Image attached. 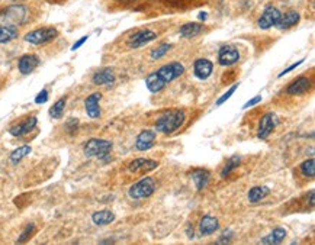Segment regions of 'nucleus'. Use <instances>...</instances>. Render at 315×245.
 <instances>
[{"mask_svg":"<svg viewBox=\"0 0 315 245\" xmlns=\"http://www.w3.org/2000/svg\"><path fill=\"white\" fill-rule=\"evenodd\" d=\"M157 38V33L151 31V29H141L138 32H135L130 38V47L131 48H141L144 45L150 44Z\"/></svg>","mask_w":315,"mask_h":245,"instance_id":"obj_8","label":"nucleus"},{"mask_svg":"<svg viewBox=\"0 0 315 245\" xmlns=\"http://www.w3.org/2000/svg\"><path fill=\"white\" fill-rule=\"evenodd\" d=\"M309 89H311V80L308 77H298L296 80H294L291 85L288 86L286 93L291 95V96H299V95L306 93Z\"/></svg>","mask_w":315,"mask_h":245,"instance_id":"obj_10","label":"nucleus"},{"mask_svg":"<svg viewBox=\"0 0 315 245\" xmlns=\"http://www.w3.org/2000/svg\"><path fill=\"white\" fill-rule=\"evenodd\" d=\"M281 16H282V13L279 12V9H276L273 6H267L260 16V19H259V28L260 29H269L272 26H276L281 21Z\"/></svg>","mask_w":315,"mask_h":245,"instance_id":"obj_6","label":"nucleus"},{"mask_svg":"<svg viewBox=\"0 0 315 245\" xmlns=\"http://www.w3.org/2000/svg\"><path fill=\"white\" fill-rule=\"evenodd\" d=\"M118 2H122V3H131V2H134V0H118Z\"/></svg>","mask_w":315,"mask_h":245,"instance_id":"obj_41","label":"nucleus"},{"mask_svg":"<svg viewBox=\"0 0 315 245\" xmlns=\"http://www.w3.org/2000/svg\"><path fill=\"white\" fill-rule=\"evenodd\" d=\"M237 87H239V85H234V86H232V87H229L228 92H227V93H224V95H222V96L219 97V99H218V100H217V106H221V105H222L224 102H227L229 97L234 95V92L237 90Z\"/></svg>","mask_w":315,"mask_h":245,"instance_id":"obj_34","label":"nucleus"},{"mask_svg":"<svg viewBox=\"0 0 315 245\" xmlns=\"http://www.w3.org/2000/svg\"><path fill=\"white\" fill-rule=\"evenodd\" d=\"M159 167V162L154 160H145V158H137L128 166V170L131 173H138V171H152Z\"/></svg>","mask_w":315,"mask_h":245,"instance_id":"obj_15","label":"nucleus"},{"mask_svg":"<svg viewBox=\"0 0 315 245\" xmlns=\"http://www.w3.org/2000/svg\"><path fill=\"white\" fill-rule=\"evenodd\" d=\"M47 100H48V90L44 89V90H41V92L36 95V97H35V103L41 105V103H45Z\"/></svg>","mask_w":315,"mask_h":245,"instance_id":"obj_35","label":"nucleus"},{"mask_svg":"<svg viewBox=\"0 0 315 245\" xmlns=\"http://www.w3.org/2000/svg\"><path fill=\"white\" fill-rule=\"evenodd\" d=\"M207 16L208 13H199V19H201V21H207Z\"/></svg>","mask_w":315,"mask_h":245,"instance_id":"obj_40","label":"nucleus"},{"mask_svg":"<svg viewBox=\"0 0 315 245\" xmlns=\"http://www.w3.org/2000/svg\"><path fill=\"white\" fill-rule=\"evenodd\" d=\"M145 85H147L148 90H150L151 93H157V92H162L167 83H166L163 78L157 74V71H155V73H151V74L145 78Z\"/></svg>","mask_w":315,"mask_h":245,"instance_id":"obj_24","label":"nucleus"},{"mask_svg":"<svg viewBox=\"0 0 315 245\" xmlns=\"http://www.w3.org/2000/svg\"><path fill=\"white\" fill-rule=\"evenodd\" d=\"M77 127H78V120H77V119H68L67 124H65V129H67L70 134H74Z\"/></svg>","mask_w":315,"mask_h":245,"instance_id":"obj_36","label":"nucleus"},{"mask_svg":"<svg viewBox=\"0 0 315 245\" xmlns=\"http://www.w3.org/2000/svg\"><path fill=\"white\" fill-rule=\"evenodd\" d=\"M92 221H93V224L99 225V226L109 225L115 221V215H113V212H110V211L103 209V211H99V212L93 213L92 215Z\"/></svg>","mask_w":315,"mask_h":245,"instance_id":"obj_25","label":"nucleus"},{"mask_svg":"<svg viewBox=\"0 0 315 245\" xmlns=\"http://www.w3.org/2000/svg\"><path fill=\"white\" fill-rule=\"evenodd\" d=\"M36 122H38L36 116L26 117L23 122L18 124V125H15V127H12V128L9 129V132H11V135H13V137H22V135H26V134H29V132H31L35 127H36Z\"/></svg>","mask_w":315,"mask_h":245,"instance_id":"obj_11","label":"nucleus"},{"mask_svg":"<svg viewBox=\"0 0 315 245\" xmlns=\"http://www.w3.org/2000/svg\"><path fill=\"white\" fill-rule=\"evenodd\" d=\"M65 103H67L65 97H61L60 100H57L54 105L51 106V109H50V116L54 117V119H60V117L63 116Z\"/></svg>","mask_w":315,"mask_h":245,"instance_id":"obj_29","label":"nucleus"},{"mask_svg":"<svg viewBox=\"0 0 315 245\" xmlns=\"http://www.w3.org/2000/svg\"><path fill=\"white\" fill-rule=\"evenodd\" d=\"M102 99V95L100 93H92L90 96L87 97L85 100V107H86V113L89 115V117L92 119H98L100 116V106H99V102Z\"/></svg>","mask_w":315,"mask_h":245,"instance_id":"obj_14","label":"nucleus"},{"mask_svg":"<svg viewBox=\"0 0 315 245\" xmlns=\"http://www.w3.org/2000/svg\"><path fill=\"white\" fill-rule=\"evenodd\" d=\"M112 151V142L106 139H89L85 145V154L86 157H98V158H106L109 152Z\"/></svg>","mask_w":315,"mask_h":245,"instance_id":"obj_3","label":"nucleus"},{"mask_svg":"<svg viewBox=\"0 0 315 245\" xmlns=\"http://www.w3.org/2000/svg\"><path fill=\"white\" fill-rule=\"evenodd\" d=\"M204 32V26L201 23H195V22H189V23H185L182 28H180V36L183 38H195L198 35Z\"/></svg>","mask_w":315,"mask_h":245,"instance_id":"obj_21","label":"nucleus"},{"mask_svg":"<svg viewBox=\"0 0 315 245\" xmlns=\"http://www.w3.org/2000/svg\"><path fill=\"white\" fill-rule=\"evenodd\" d=\"M93 83L98 86H109L115 81V74L110 68H103L93 75Z\"/></svg>","mask_w":315,"mask_h":245,"instance_id":"obj_22","label":"nucleus"},{"mask_svg":"<svg viewBox=\"0 0 315 245\" xmlns=\"http://www.w3.org/2000/svg\"><path fill=\"white\" fill-rule=\"evenodd\" d=\"M3 16L6 21H22V18L26 16V8L22 5H15V6L8 8L6 11H3Z\"/></svg>","mask_w":315,"mask_h":245,"instance_id":"obj_18","label":"nucleus"},{"mask_svg":"<svg viewBox=\"0 0 315 245\" xmlns=\"http://www.w3.org/2000/svg\"><path fill=\"white\" fill-rule=\"evenodd\" d=\"M33 231H35V225L33 224H29L26 228H25V231L22 232L21 236H19V239H18V242L21 244V242H25V241H28L29 239V236L33 234Z\"/></svg>","mask_w":315,"mask_h":245,"instance_id":"obj_33","label":"nucleus"},{"mask_svg":"<svg viewBox=\"0 0 315 245\" xmlns=\"http://www.w3.org/2000/svg\"><path fill=\"white\" fill-rule=\"evenodd\" d=\"M40 64V58L36 55H32V54H28V55H22L18 61V68L21 71L22 74H31L33 70L38 67Z\"/></svg>","mask_w":315,"mask_h":245,"instance_id":"obj_12","label":"nucleus"},{"mask_svg":"<svg viewBox=\"0 0 315 245\" xmlns=\"http://www.w3.org/2000/svg\"><path fill=\"white\" fill-rule=\"evenodd\" d=\"M170 48H172V45H170V44H162L159 48H155V50L152 51L151 58L152 60H160V58H163L164 55L170 51Z\"/></svg>","mask_w":315,"mask_h":245,"instance_id":"obj_32","label":"nucleus"},{"mask_svg":"<svg viewBox=\"0 0 315 245\" xmlns=\"http://www.w3.org/2000/svg\"><path fill=\"white\" fill-rule=\"evenodd\" d=\"M286 238V229L285 228H274L272 232L269 235H266L263 239H261V244L266 245H276L281 244L283 239Z\"/></svg>","mask_w":315,"mask_h":245,"instance_id":"obj_23","label":"nucleus"},{"mask_svg":"<svg viewBox=\"0 0 315 245\" xmlns=\"http://www.w3.org/2000/svg\"><path fill=\"white\" fill-rule=\"evenodd\" d=\"M278 125V116L274 113H266L260 119V125H259V132L257 137L260 139H266L273 132V129Z\"/></svg>","mask_w":315,"mask_h":245,"instance_id":"obj_9","label":"nucleus"},{"mask_svg":"<svg viewBox=\"0 0 315 245\" xmlns=\"http://www.w3.org/2000/svg\"><path fill=\"white\" fill-rule=\"evenodd\" d=\"M299 170L302 173V176L308 177V179H312L315 176V160L314 158H309V160L304 161L301 166H299Z\"/></svg>","mask_w":315,"mask_h":245,"instance_id":"obj_30","label":"nucleus"},{"mask_svg":"<svg viewBox=\"0 0 315 245\" xmlns=\"http://www.w3.org/2000/svg\"><path fill=\"white\" fill-rule=\"evenodd\" d=\"M299 19H301V18H299V13H298V12L291 11L281 16V21H279V23H278L276 26H278V29H281V31H286V29H289V28L295 26V25L299 22Z\"/></svg>","mask_w":315,"mask_h":245,"instance_id":"obj_17","label":"nucleus"},{"mask_svg":"<svg viewBox=\"0 0 315 245\" xmlns=\"http://www.w3.org/2000/svg\"><path fill=\"white\" fill-rule=\"evenodd\" d=\"M183 122H185V112L180 109H172V110L164 112L160 117H157L155 129L157 132L173 134L174 131H177L182 127Z\"/></svg>","mask_w":315,"mask_h":245,"instance_id":"obj_1","label":"nucleus"},{"mask_svg":"<svg viewBox=\"0 0 315 245\" xmlns=\"http://www.w3.org/2000/svg\"><path fill=\"white\" fill-rule=\"evenodd\" d=\"M240 60V53L237 50V47L234 45H224L219 48L218 51V63L224 67H228V65H234L235 63H239Z\"/></svg>","mask_w":315,"mask_h":245,"instance_id":"obj_5","label":"nucleus"},{"mask_svg":"<svg viewBox=\"0 0 315 245\" xmlns=\"http://www.w3.org/2000/svg\"><path fill=\"white\" fill-rule=\"evenodd\" d=\"M302 63H304V60H299V61H296V63H295V64H292V65H291V67H288V68H286V70H283L282 73H281V74H279V77H283V75H285V74H288V73H291V71H292V70H295V68H296V67H299V65L302 64Z\"/></svg>","mask_w":315,"mask_h":245,"instance_id":"obj_37","label":"nucleus"},{"mask_svg":"<svg viewBox=\"0 0 315 245\" xmlns=\"http://www.w3.org/2000/svg\"><path fill=\"white\" fill-rule=\"evenodd\" d=\"M154 141H155V134L152 131H142L141 134L137 137L135 148L138 149V151L150 149L154 145Z\"/></svg>","mask_w":315,"mask_h":245,"instance_id":"obj_16","label":"nucleus"},{"mask_svg":"<svg viewBox=\"0 0 315 245\" xmlns=\"http://www.w3.org/2000/svg\"><path fill=\"white\" fill-rule=\"evenodd\" d=\"M269 193H270L269 187H266V186H256V187L250 189V192H249V202L250 203L260 202V200H263Z\"/></svg>","mask_w":315,"mask_h":245,"instance_id":"obj_27","label":"nucleus"},{"mask_svg":"<svg viewBox=\"0 0 315 245\" xmlns=\"http://www.w3.org/2000/svg\"><path fill=\"white\" fill-rule=\"evenodd\" d=\"M190 176H192V180H193L196 189H198L199 192H201V190H204V189L207 187L208 183H209V179H211L209 171L202 170V169L192 171V174H190Z\"/></svg>","mask_w":315,"mask_h":245,"instance_id":"obj_20","label":"nucleus"},{"mask_svg":"<svg viewBox=\"0 0 315 245\" xmlns=\"http://www.w3.org/2000/svg\"><path fill=\"white\" fill-rule=\"evenodd\" d=\"M261 99H263V97H261V96L253 97V99H251V100H249V102H247V103H246V105H244V106H243V107H244V109H247V107L254 106V105H257V103H260Z\"/></svg>","mask_w":315,"mask_h":245,"instance_id":"obj_38","label":"nucleus"},{"mask_svg":"<svg viewBox=\"0 0 315 245\" xmlns=\"http://www.w3.org/2000/svg\"><path fill=\"white\" fill-rule=\"evenodd\" d=\"M183 73H185V67L180 63H170V64L163 65L157 71V74L160 75L166 83H170L176 78H179L180 75H183Z\"/></svg>","mask_w":315,"mask_h":245,"instance_id":"obj_7","label":"nucleus"},{"mask_svg":"<svg viewBox=\"0 0 315 245\" xmlns=\"http://www.w3.org/2000/svg\"><path fill=\"white\" fill-rule=\"evenodd\" d=\"M57 36H58V31L55 28L44 26V28H38V29H33L31 32H28L23 39L32 45H43V44L51 43Z\"/></svg>","mask_w":315,"mask_h":245,"instance_id":"obj_2","label":"nucleus"},{"mask_svg":"<svg viewBox=\"0 0 315 245\" xmlns=\"http://www.w3.org/2000/svg\"><path fill=\"white\" fill-rule=\"evenodd\" d=\"M155 190V183L151 177H144L140 181L134 183L130 187V196L132 199H144L151 196Z\"/></svg>","mask_w":315,"mask_h":245,"instance_id":"obj_4","label":"nucleus"},{"mask_svg":"<svg viewBox=\"0 0 315 245\" xmlns=\"http://www.w3.org/2000/svg\"><path fill=\"white\" fill-rule=\"evenodd\" d=\"M240 162H241V157H240V155H232L231 158H228L227 164L224 166V169L221 171V177L225 179L231 171H234L237 167H239Z\"/></svg>","mask_w":315,"mask_h":245,"instance_id":"obj_28","label":"nucleus"},{"mask_svg":"<svg viewBox=\"0 0 315 245\" xmlns=\"http://www.w3.org/2000/svg\"><path fill=\"white\" fill-rule=\"evenodd\" d=\"M29 152H31V147H29V145L19 147V148H16L11 154V161L13 162V164H16V162H19L23 157H26Z\"/></svg>","mask_w":315,"mask_h":245,"instance_id":"obj_31","label":"nucleus"},{"mask_svg":"<svg viewBox=\"0 0 315 245\" xmlns=\"http://www.w3.org/2000/svg\"><path fill=\"white\" fill-rule=\"evenodd\" d=\"M18 29L12 25H0V44H8L18 38Z\"/></svg>","mask_w":315,"mask_h":245,"instance_id":"obj_26","label":"nucleus"},{"mask_svg":"<svg viewBox=\"0 0 315 245\" xmlns=\"http://www.w3.org/2000/svg\"><path fill=\"white\" fill-rule=\"evenodd\" d=\"M218 229V219L215 216L207 215L202 218L201 225H199V231L202 235H211L214 234Z\"/></svg>","mask_w":315,"mask_h":245,"instance_id":"obj_19","label":"nucleus"},{"mask_svg":"<svg viewBox=\"0 0 315 245\" xmlns=\"http://www.w3.org/2000/svg\"><path fill=\"white\" fill-rule=\"evenodd\" d=\"M212 71H214V64L207 58H199L195 61L193 73L199 80H207L208 77L212 74Z\"/></svg>","mask_w":315,"mask_h":245,"instance_id":"obj_13","label":"nucleus"},{"mask_svg":"<svg viewBox=\"0 0 315 245\" xmlns=\"http://www.w3.org/2000/svg\"><path fill=\"white\" fill-rule=\"evenodd\" d=\"M87 38H89V36H83V38H80V39H78V41H77V43L74 44L73 47H71V51H76V50H78V48H80V47H82L83 44L86 43Z\"/></svg>","mask_w":315,"mask_h":245,"instance_id":"obj_39","label":"nucleus"}]
</instances>
